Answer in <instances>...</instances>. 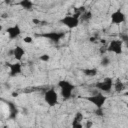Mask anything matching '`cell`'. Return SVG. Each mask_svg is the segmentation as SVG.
Returning a JSON list of instances; mask_svg holds the SVG:
<instances>
[{
  "label": "cell",
  "mask_w": 128,
  "mask_h": 128,
  "mask_svg": "<svg viewBox=\"0 0 128 128\" xmlns=\"http://www.w3.org/2000/svg\"><path fill=\"white\" fill-rule=\"evenodd\" d=\"M83 99H85L86 101L91 103L93 106H95L96 109H102L104 104L107 101V96H105L103 93L99 92V93H96V94H93V95L84 96Z\"/></svg>",
  "instance_id": "2"
},
{
  "label": "cell",
  "mask_w": 128,
  "mask_h": 128,
  "mask_svg": "<svg viewBox=\"0 0 128 128\" xmlns=\"http://www.w3.org/2000/svg\"><path fill=\"white\" fill-rule=\"evenodd\" d=\"M83 74L88 76V77H94L97 75V69L96 68H86V69H83L82 70Z\"/></svg>",
  "instance_id": "16"
},
{
  "label": "cell",
  "mask_w": 128,
  "mask_h": 128,
  "mask_svg": "<svg viewBox=\"0 0 128 128\" xmlns=\"http://www.w3.org/2000/svg\"><path fill=\"white\" fill-rule=\"evenodd\" d=\"M82 120H83V114L81 112H77L72 121V128H83Z\"/></svg>",
  "instance_id": "13"
},
{
  "label": "cell",
  "mask_w": 128,
  "mask_h": 128,
  "mask_svg": "<svg viewBox=\"0 0 128 128\" xmlns=\"http://www.w3.org/2000/svg\"><path fill=\"white\" fill-rule=\"evenodd\" d=\"M111 19V23L114 25H120L122 23H124L126 21V15L123 13V11L121 9H117L114 12L111 13L110 16Z\"/></svg>",
  "instance_id": "8"
},
{
  "label": "cell",
  "mask_w": 128,
  "mask_h": 128,
  "mask_svg": "<svg viewBox=\"0 0 128 128\" xmlns=\"http://www.w3.org/2000/svg\"><path fill=\"white\" fill-rule=\"evenodd\" d=\"M92 18V12L89 10H85L80 15V21H89Z\"/></svg>",
  "instance_id": "17"
},
{
  "label": "cell",
  "mask_w": 128,
  "mask_h": 128,
  "mask_svg": "<svg viewBox=\"0 0 128 128\" xmlns=\"http://www.w3.org/2000/svg\"><path fill=\"white\" fill-rule=\"evenodd\" d=\"M43 98H44V102L49 107H54L59 103V95L54 88H50L46 90Z\"/></svg>",
  "instance_id": "4"
},
{
  "label": "cell",
  "mask_w": 128,
  "mask_h": 128,
  "mask_svg": "<svg viewBox=\"0 0 128 128\" xmlns=\"http://www.w3.org/2000/svg\"><path fill=\"white\" fill-rule=\"evenodd\" d=\"M114 90L117 92V93H121L124 89H125V86L123 84V82L120 80V79H117L116 82H114V86H113Z\"/></svg>",
  "instance_id": "15"
},
{
  "label": "cell",
  "mask_w": 128,
  "mask_h": 128,
  "mask_svg": "<svg viewBox=\"0 0 128 128\" xmlns=\"http://www.w3.org/2000/svg\"><path fill=\"white\" fill-rule=\"evenodd\" d=\"M114 86V80L111 77H106L94 84V87L101 93H109Z\"/></svg>",
  "instance_id": "3"
},
{
  "label": "cell",
  "mask_w": 128,
  "mask_h": 128,
  "mask_svg": "<svg viewBox=\"0 0 128 128\" xmlns=\"http://www.w3.org/2000/svg\"><path fill=\"white\" fill-rule=\"evenodd\" d=\"M17 5H19L21 8H23L25 10H31L34 7V3L30 0H21L17 3Z\"/></svg>",
  "instance_id": "14"
},
{
  "label": "cell",
  "mask_w": 128,
  "mask_h": 128,
  "mask_svg": "<svg viewBox=\"0 0 128 128\" xmlns=\"http://www.w3.org/2000/svg\"><path fill=\"white\" fill-rule=\"evenodd\" d=\"M39 59H40L41 61H43V62H48V61L50 60V56H49L48 54H43V55H41V56L39 57Z\"/></svg>",
  "instance_id": "20"
},
{
  "label": "cell",
  "mask_w": 128,
  "mask_h": 128,
  "mask_svg": "<svg viewBox=\"0 0 128 128\" xmlns=\"http://www.w3.org/2000/svg\"><path fill=\"white\" fill-rule=\"evenodd\" d=\"M123 42L120 39H113L107 45V52L115 55H121L123 53Z\"/></svg>",
  "instance_id": "7"
},
{
  "label": "cell",
  "mask_w": 128,
  "mask_h": 128,
  "mask_svg": "<svg viewBox=\"0 0 128 128\" xmlns=\"http://www.w3.org/2000/svg\"><path fill=\"white\" fill-rule=\"evenodd\" d=\"M100 65L103 66V67L109 66L110 65V58L107 57V56H105V55H103L102 58H101V61H100Z\"/></svg>",
  "instance_id": "18"
},
{
  "label": "cell",
  "mask_w": 128,
  "mask_h": 128,
  "mask_svg": "<svg viewBox=\"0 0 128 128\" xmlns=\"http://www.w3.org/2000/svg\"><path fill=\"white\" fill-rule=\"evenodd\" d=\"M24 42L25 43H32V37H29V36H27V37H24Z\"/></svg>",
  "instance_id": "21"
},
{
  "label": "cell",
  "mask_w": 128,
  "mask_h": 128,
  "mask_svg": "<svg viewBox=\"0 0 128 128\" xmlns=\"http://www.w3.org/2000/svg\"><path fill=\"white\" fill-rule=\"evenodd\" d=\"M6 33H7L8 38H9L10 40H14V39H17V38L21 35L22 30H21V27H20L18 24H14V25H12V26L7 27Z\"/></svg>",
  "instance_id": "9"
},
{
  "label": "cell",
  "mask_w": 128,
  "mask_h": 128,
  "mask_svg": "<svg viewBox=\"0 0 128 128\" xmlns=\"http://www.w3.org/2000/svg\"><path fill=\"white\" fill-rule=\"evenodd\" d=\"M119 39L123 42V44H125L128 47V34H126V33L119 34Z\"/></svg>",
  "instance_id": "19"
},
{
  "label": "cell",
  "mask_w": 128,
  "mask_h": 128,
  "mask_svg": "<svg viewBox=\"0 0 128 128\" xmlns=\"http://www.w3.org/2000/svg\"><path fill=\"white\" fill-rule=\"evenodd\" d=\"M57 85H58V88L60 90V95L64 100L71 98L73 95V92L76 88V86L72 82H70L69 80H66V79L59 80Z\"/></svg>",
  "instance_id": "1"
},
{
  "label": "cell",
  "mask_w": 128,
  "mask_h": 128,
  "mask_svg": "<svg viewBox=\"0 0 128 128\" xmlns=\"http://www.w3.org/2000/svg\"><path fill=\"white\" fill-rule=\"evenodd\" d=\"M92 126V122H87L86 123V128H90Z\"/></svg>",
  "instance_id": "22"
},
{
  "label": "cell",
  "mask_w": 128,
  "mask_h": 128,
  "mask_svg": "<svg viewBox=\"0 0 128 128\" xmlns=\"http://www.w3.org/2000/svg\"><path fill=\"white\" fill-rule=\"evenodd\" d=\"M7 67L9 68V75L11 77H16L22 73V64L20 62L8 63Z\"/></svg>",
  "instance_id": "10"
},
{
  "label": "cell",
  "mask_w": 128,
  "mask_h": 128,
  "mask_svg": "<svg viewBox=\"0 0 128 128\" xmlns=\"http://www.w3.org/2000/svg\"><path fill=\"white\" fill-rule=\"evenodd\" d=\"M125 96L128 98V91H126V92H125Z\"/></svg>",
  "instance_id": "23"
},
{
  "label": "cell",
  "mask_w": 128,
  "mask_h": 128,
  "mask_svg": "<svg viewBox=\"0 0 128 128\" xmlns=\"http://www.w3.org/2000/svg\"><path fill=\"white\" fill-rule=\"evenodd\" d=\"M37 36L46 38L49 41H51L52 43L57 44L65 37V32H63V31H49V32H45V33H42V34L37 35Z\"/></svg>",
  "instance_id": "6"
},
{
  "label": "cell",
  "mask_w": 128,
  "mask_h": 128,
  "mask_svg": "<svg viewBox=\"0 0 128 128\" xmlns=\"http://www.w3.org/2000/svg\"><path fill=\"white\" fill-rule=\"evenodd\" d=\"M10 53L12 54V56L14 57V59L19 62V61L22 60L23 56L25 55V50H24V48H23L22 46L17 45V46H15V47L10 51Z\"/></svg>",
  "instance_id": "11"
},
{
  "label": "cell",
  "mask_w": 128,
  "mask_h": 128,
  "mask_svg": "<svg viewBox=\"0 0 128 128\" xmlns=\"http://www.w3.org/2000/svg\"><path fill=\"white\" fill-rule=\"evenodd\" d=\"M7 105H8V109H9V116H8V118L11 119V120L16 119V117L18 115V108H17V106L13 102H11V101H8Z\"/></svg>",
  "instance_id": "12"
},
{
  "label": "cell",
  "mask_w": 128,
  "mask_h": 128,
  "mask_svg": "<svg viewBox=\"0 0 128 128\" xmlns=\"http://www.w3.org/2000/svg\"><path fill=\"white\" fill-rule=\"evenodd\" d=\"M60 23L63 24L68 29H75L80 24V17L77 14L72 15H66L63 18L60 19Z\"/></svg>",
  "instance_id": "5"
}]
</instances>
